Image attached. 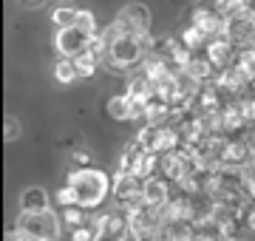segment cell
Segmentation results:
<instances>
[{"label": "cell", "mask_w": 255, "mask_h": 241, "mask_svg": "<svg viewBox=\"0 0 255 241\" xmlns=\"http://www.w3.org/2000/svg\"><path fill=\"white\" fill-rule=\"evenodd\" d=\"M20 210H26V213H43V210H48V193L37 185L26 187L20 193Z\"/></svg>", "instance_id": "obj_11"}, {"label": "cell", "mask_w": 255, "mask_h": 241, "mask_svg": "<svg viewBox=\"0 0 255 241\" xmlns=\"http://www.w3.org/2000/svg\"><path fill=\"white\" fill-rule=\"evenodd\" d=\"M114 193L122 204L128 207H136V204H145V179L136 176L133 170H119L117 182H114Z\"/></svg>", "instance_id": "obj_6"}, {"label": "cell", "mask_w": 255, "mask_h": 241, "mask_svg": "<svg viewBox=\"0 0 255 241\" xmlns=\"http://www.w3.org/2000/svg\"><path fill=\"white\" fill-rule=\"evenodd\" d=\"M187 74H190L196 83H207V80H213V77L219 74V65L210 60L207 51H193L190 63H187Z\"/></svg>", "instance_id": "obj_10"}, {"label": "cell", "mask_w": 255, "mask_h": 241, "mask_svg": "<svg viewBox=\"0 0 255 241\" xmlns=\"http://www.w3.org/2000/svg\"><path fill=\"white\" fill-rule=\"evenodd\" d=\"M170 202V193H167V179H145V204L150 207H164Z\"/></svg>", "instance_id": "obj_12"}, {"label": "cell", "mask_w": 255, "mask_h": 241, "mask_svg": "<svg viewBox=\"0 0 255 241\" xmlns=\"http://www.w3.org/2000/svg\"><path fill=\"white\" fill-rule=\"evenodd\" d=\"M3 136L6 142H17L20 139V122L14 117H6V125H3Z\"/></svg>", "instance_id": "obj_19"}, {"label": "cell", "mask_w": 255, "mask_h": 241, "mask_svg": "<svg viewBox=\"0 0 255 241\" xmlns=\"http://www.w3.org/2000/svg\"><path fill=\"white\" fill-rule=\"evenodd\" d=\"M136 139H139V145H142L145 150L164 156V153H170V150H179V145H182V133H179V128L167 125V122H147L145 130L139 133Z\"/></svg>", "instance_id": "obj_3"}, {"label": "cell", "mask_w": 255, "mask_h": 241, "mask_svg": "<svg viewBox=\"0 0 255 241\" xmlns=\"http://www.w3.org/2000/svg\"><path fill=\"white\" fill-rule=\"evenodd\" d=\"M105 54L102 63L108 65L111 71H130L145 65V60L150 57V34H139L130 28H122L119 23H111L105 31Z\"/></svg>", "instance_id": "obj_1"}, {"label": "cell", "mask_w": 255, "mask_h": 241, "mask_svg": "<svg viewBox=\"0 0 255 241\" xmlns=\"http://www.w3.org/2000/svg\"><path fill=\"white\" fill-rule=\"evenodd\" d=\"M224 34L238 51H244V48H255V17L253 14H236V17L227 20V28H224Z\"/></svg>", "instance_id": "obj_7"}, {"label": "cell", "mask_w": 255, "mask_h": 241, "mask_svg": "<svg viewBox=\"0 0 255 241\" xmlns=\"http://www.w3.org/2000/svg\"><path fill=\"white\" fill-rule=\"evenodd\" d=\"M71 241H97V227H91V224H80V227H74Z\"/></svg>", "instance_id": "obj_17"}, {"label": "cell", "mask_w": 255, "mask_h": 241, "mask_svg": "<svg viewBox=\"0 0 255 241\" xmlns=\"http://www.w3.org/2000/svg\"><path fill=\"white\" fill-rule=\"evenodd\" d=\"M244 11L255 17V0H244Z\"/></svg>", "instance_id": "obj_22"}, {"label": "cell", "mask_w": 255, "mask_h": 241, "mask_svg": "<svg viewBox=\"0 0 255 241\" xmlns=\"http://www.w3.org/2000/svg\"><path fill=\"white\" fill-rule=\"evenodd\" d=\"M77 14H80V9H74V6H68V3H63V6H57V9L51 11V23H54L57 28L77 26Z\"/></svg>", "instance_id": "obj_14"}, {"label": "cell", "mask_w": 255, "mask_h": 241, "mask_svg": "<svg viewBox=\"0 0 255 241\" xmlns=\"http://www.w3.org/2000/svg\"><path fill=\"white\" fill-rule=\"evenodd\" d=\"M14 227H20L28 239H40V241H57V236H60V219L51 210H43V213L20 210Z\"/></svg>", "instance_id": "obj_4"}, {"label": "cell", "mask_w": 255, "mask_h": 241, "mask_svg": "<svg viewBox=\"0 0 255 241\" xmlns=\"http://www.w3.org/2000/svg\"><path fill=\"white\" fill-rule=\"evenodd\" d=\"M63 3H71V0H63Z\"/></svg>", "instance_id": "obj_23"}, {"label": "cell", "mask_w": 255, "mask_h": 241, "mask_svg": "<svg viewBox=\"0 0 255 241\" xmlns=\"http://www.w3.org/2000/svg\"><path fill=\"white\" fill-rule=\"evenodd\" d=\"M57 202H60V207H74V204H77V193H74V187L68 185V182H65V187H60Z\"/></svg>", "instance_id": "obj_20"}, {"label": "cell", "mask_w": 255, "mask_h": 241, "mask_svg": "<svg viewBox=\"0 0 255 241\" xmlns=\"http://www.w3.org/2000/svg\"><path fill=\"white\" fill-rule=\"evenodd\" d=\"M23 3V9H31V11H37V9H43L48 0H20Z\"/></svg>", "instance_id": "obj_21"}, {"label": "cell", "mask_w": 255, "mask_h": 241, "mask_svg": "<svg viewBox=\"0 0 255 241\" xmlns=\"http://www.w3.org/2000/svg\"><path fill=\"white\" fill-rule=\"evenodd\" d=\"M216 6H219L224 20L236 17V14H244V0H216Z\"/></svg>", "instance_id": "obj_16"}, {"label": "cell", "mask_w": 255, "mask_h": 241, "mask_svg": "<svg viewBox=\"0 0 255 241\" xmlns=\"http://www.w3.org/2000/svg\"><path fill=\"white\" fill-rule=\"evenodd\" d=\"M97 63H100V54H97L94 48L82 51L80 57H74V65H77V74H80V77H94V71H97Z\"/></svg>", "instance_id": "obj_15"}, {"label": "cell", "mask_w": 255, "mask_h": 241, "mask_svg": "<svg viewBox=\"0 0 255 241\" xmlns=\"http://www.w3.org/2000/svg\"><path fill=\"white\" fill-rule=\"evenodd\" d=\"M122 28H130V31H139V34H150V11L142 3H128L117 11V20Z\"/></svg>", "instance_id": "obj_8"}, {"label": "cell", "mask_w": 255, "mask_h": 241, "mask_svg": "<svg viewBox=\"0 0 255 241\" xmlns=\"http://www.w3.org/2000/svg\"><path fill=\"white\" fill-rule=\"evenodd\" d=\"M77 26L85 28V31H91V34H97V17H94V11L80 9V14H77Z\"/></svg>", "instance_id": "obj_18"}, {"label": "cell", "mask_w": 255, "mask_h": 241, "mask_svg": "<svg viewBox=\"0 0 255 241\" xmlns=\"http://www.w3.org/2000/svg\"><path fill=\"white\" fill-rule=\"evenodd\" d=\"M77 65H74V60L71 57H60L54 63V80L57 83H63V85H68V83H74L77 80Z\"/></svg>", "instance_id": "obj_13"}, {"label": "cell", "mask_w": 255, "mask_h": 241, "mask_svg": "<svg viewBox=\"0 0 255 241\" xmlns=\"http://www.w3.org/2000/svg\"><path fill=\"white\" fill-rule=\"evenodd\" d=\"M94 37L97 34H91V31H85V28L80 26H68V28H57L54 34V48L60 57H80L82 51H88V48L94 46Z\"/></svg>", "instance_id": "obj_5"}, {"label": "cell", "mask_w": 255, "mask_h": 241, "mask_svg": "<svg viewBox=\"0 0 255 241\" xmlns=\"http://www.w3.org/2000/svg\"><path fill=\"white\" fill-rule=\"evenodd\" d=\"M108 114H111V120L128 122V120H136V117H145V108L136 105L133 97L125 91V94H117V97H111L108 100Z\"/></svg>", "instance_id": "obj_9"}, {"label": "cell", "mask_w": 255, "mask_h": 241, "mask_svg": "<svg viewBox=\"0 0 255 241\" xmlns=\"http://www.w3.org/2000/svg\"><path fill=\"white\" fill-rule=\"evenodd\" d=\"M68 185L74 187L80 207H100L111 190L108 176L97 167H74L68 173Z\"/></svg>", "instance_id": "obj_2"}]
</instances>
